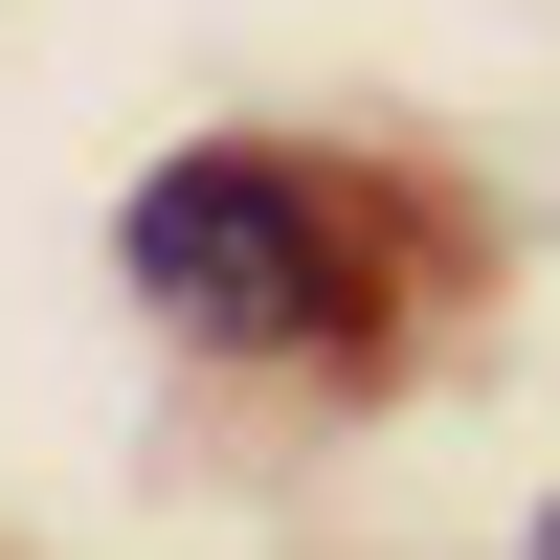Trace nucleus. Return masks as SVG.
Instances as JSON below:
<instances>
[{"label": "nucleus", "instance_id": "obj_1", "mask_svg": "<svg viewBox=\"0 0 560 560\" xmlns=\"http://www.w3.org/2000/svg\"><path fill=\"white\" fill-rule=\"evenodd\" d=\"M135 292L202 314V337H314L337 314V224L292 158H158L135 179Z\"/></svg>", "mask_w": 560, "mask_h": 560}, {"label": "nucleus", "instance_id": "obj_2", "mask_svg": "<svg viewBox=\"0 0 560 560\" xmlns=\"http://www.w3.org/2000/svg\"><path fill=\"white\" fill-rule=\"evenodd\" d=\"M538 560H560V516H538Z\"/></svg>", "mask_w": 560, "mask_h": 560}]
</instances>
